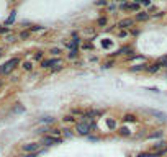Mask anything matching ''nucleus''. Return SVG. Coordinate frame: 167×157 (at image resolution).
Listing matches in <instances>:
<instances>
[{"label": "nucleus", "instance_id": "1", "mask_svg": "<svg viewBox=\"0 0 167 157\" xmlns=\"http://www.w3.org/2000/svg\"><path fill=\"white\" fill-rule=\"evenodd\" d=\"M74 128H75V132H77V134H80V136H88V134H90V131H92L90 123H87L85 120L77 121V123L74 124Z\"/></svg>", "mask_w": 167, "mask_h": 157}, {"label": "nucleus", "instance_id": "2", "mask_svg": "<svg viewBox=\"0 0 167 157\" xmlns=\"http://www.w3.org/2000/svg\"><path fill=\"white\" fill-rule=\"evenodd\" d=\"M18 62H20V59H18V57H13V59H10V61H7L4 66L0 67V72H4V74H10V72L17 67Z\"/></svg>", "mask_w": 167, "mask_h": 157}, {"label": "nucleus", "instance_id": "3", "mask_svg": "<svg viewBox=\"0 0 167 157\" xmlns=\"http://www.w3.org/2000/svg\"><path fill=\"white\" fill-rule=\"evenodd\" d=\"M62 59L61 57H53V59H43L41 61V67L43 69H53V66H61Z\"/></svg>", "mask_w": 167, "mask_h": 157}, {"label": "nucleus", "instance_id": "4", "mask_svg": "<svg viewBox=\"0 0 167 157\" xmlns=\"http://www.w3.org/2000/svg\"><path fill=\"white\" fill-rule=\"evenodd\" d=\"M41 144H38V142H28V144H23V152L25 154H38Z\"/></svg>", "mask_w": 167, "mask_h": 157}, {"label": "nucleus", "instance_id": "5", "mask_svg": "<svg viewBox=\"0 0 167 157\" xmlns=\"http://www.w3.org/2000/svg\"><path fill=\"white\" fill-rule=\"evenodd\" d=\"M62 142V137H54V136H43L41 139V144L44 146H56V144H61Z\"/></svg>", "mask_w": 167, "mask_h": 157}, {"label": "nucleus", "instance_id": "6", "mask_svg": "<svg viewBox=\"0 0 167 157\" xmlns=\"http://www.w3.org/2000/svg\"><path fill=\"white\" fill-rule=\"evenodd\" d=\"M116 26L121 29H131L134 26V18H123V20L118 21Z\"/></svg>", "mask_w": 167, "mask_h": 157}, {"label": "nucleus", "instance_id": "7", "mask_svg": "<svg viewBox=\"0 0 167 157\" xmlns=\"http://www.w3.org/2000/svg\"><path fill=\"white\" fill-rule=\"evenodd\" d=\"M80 43H82V39H80L79 36H77V33H74L72 34V39L69 43H67V48H69V49H79V46H80Z\"/></svg>", "mask_w": 167, "mask_h": 157}, {"label": "nucleus", "instance_id": "8", "mask_svg": "<svg viewBox=\"0 0 167 157\" xmlns=\"http://www.w3.org/2000/svg\"><path fill=\"white\" fill-rule=\"evenodd\" d=\"M146 113H149L151 116H154L156 120H159V121H167V115L159 111V110H146Z\"/></svg>", "mask_w": 167, "mask_h": 157}, {"label": "nucleus", "instance_id": "9", "mask_svg": "<svg viewBox=\"0 0 167 157\" xmlns=\"http://www.w3.org/2000/svg\"><path fill=\"white\" fill-rule=\"evenodd\" d=\"M149 18H151V15L147 12H138L136 17H134V21H146V20H149Z\"/></svg>", "mask_w": 167, "mask_h": 157}, {"label": "nucleus", "instance_id": "10", "mask_svg": "<svg viewBox=\"0 0 167 157\" xmlns=\"http://www.w3.org/2000/svg\"><path fill=\"white\" fill-rule=\"evenodd\" d=\"M147 69V64H136V66H131L130 67V72H141V70H146Z\"/></svg>", "mask_w": 167, "mask_h": 157}, {"label": "nucleus", "instance_id": "11", "mask_svg": "<svg viewBox=\"0 0 167 157\" xmlns=\"http://www.w3.org/2000/svg\"><path fill=\"white\" fill-rule=\"evenodd\" d=\"M118 134L123 136V137H128V136H131V129L126 128V126H121V128L118 129Z\"/></svg>", "mask_w": 167, "mask_h": 157}, {"label": "nucleus", "instance_id": "12", "mask_svg": "<svg viewBox=\"0 0 167 157\" xmlns=\"http://www.w3.org/2000/svg\"><path fill=\"white\" fill-rule=\"evenodd\" d=\"M121 120L125 121V123H128V121H130V123H134V121H136V116H134L133 113H126V115H123Z\"/></svg>", "mask_w": 167, "mask_h": 157}, {"label": "nucleus", "instance_id": "13", "mask_svg": "<svg viewBox=\"0 0 167 157\" xmlns=\"http://www.w3.org/2000/svg\"><path fill=\"white\" fill-rule=\"evenodd\" d=\"M159 69H161V66L156 62V64H151V66H147L146 70L149 72V74H156V72H159Z\"/></svg>", "mask_w": 167, "mask_h": 157}, {"label": "nucleus", "instance_id": "14", "mask_svg": "<svg viewBox=\"0 0 167 157\" xmlns=\"http://www.w3.org/2000/svg\"><path fill=\"white\" fill-rule=\"evenodd\" d=\"M102 48H103V49H112L113 39H102Z\"/></svg>", "mask_w": 167, "mask_h": 157}, {"label": "nucleus", "instance_id": "15", "mask_svg": "<svg viewBox=\"0 0 167 157\" xmlns=\"http://www.w3.org/2000/svg\"><path fill=\"white\" fill-rule=\"evenodd\" d=\"M107 126H108L112 131H115V129H116V121L113 120V118H107Z\"/></svg>", "mask_w": 167, "mask_h": 157}, {"label": "nucleus", "instance_id": "16", "mask_svg": "<svg viewBox=\"0 0 167 157\" xmlns=\"http://www.w3.org/2000/svg\"><path fill=\"white\" fill-rule=\"evenodd\" d=\"M157 64L161 67H166V69H167V56H161V57L157 59Z\"/></svg>", "mask_w": 167, "mask_h": 157}, {"label": "nucleus", "instance_id": "17", "mask_svg": "<svg viewBox=\"0 0 167 157\" xmlns=\"http://www.w3.org/2000/svg\"><path fill=\"white\" fill-rule=\"evenodd\" d=\"M77 56H79V49H71L67 53V57L69 59H77Z\"/></svg>", "mask_w": 167, "mask_h": 157}, {"label": "nucleus", "instance_id": "18", "mask_svg": "<svg viewBox=\"0 0 167 157\" xmlns=\"http://www.w3.org/2000/svg\"><path fill=\"white\" fill-rule=\"evenodd\" d=\"M15 17H17V12H12V13H10V17H8V20L5 21V25H7V26L12 25L13 21H15Z\"/></svg>", "mask_w": 167, "mask_h": 157}, {"label": "nucleus", "instance_id": "19", "mask_svg": "<svg viewBox=\"0 0 167 157\" xmlns=\"http://www.w3.org/2000/svg\"><path fill=\"white\" fill-rule=\"evenodd\" d=\"M128 53H133L130 46H123L121 49H118V54H128Z\"/></svg>", "mask_w": 167, "mask_h": 157}, {"label": "nucleus", "instance_id": "20", "mask_svg": "<svg viewBox=\"0 0 167 157\" xmlns=\"http://www.w3.org/2000/svg\"><path fill=\"white\" fill-rule=\"evenodd\" d=\"M107 23H108V20H107V17H100V18H98V20H97V25H98V26H105V25H107Z\"/></svg>", "mask_w": 167, "mask_h": 157}, {"label": "nucleus", "instance_id": "21", "mask_svg": "<svg viewBox=\"0 0 167 157\" xmlns=\"http://www.w3.org/2000/svg\"><path fill=\"white\" fill-rule=\"evenodd\" d=\"M39 123H44V124H48V123H54V118H49V116H44V118H41V120H39Z\"/></svg>", "mask_w": 167, "mask_h": 157}, {"label": "nucleus", "instance_id": "22", "mask_svg": "<svg viewBox=\"0 0 167 157\" xmlns=\"http://www.w3.org/2000/svg\"><path fill=\"white\" fill-rule=\"evenodd\" d=\"M51 56H59V54H61V49H59V48H51Z\"/></svg>", "mask_w": 167, "mask_h": 157}, {"label": "nucleus", "instance_id": "23", "mask_svg": "<svg viewBox=\"0 0 167 157\" xmlns=\"http://www.w3.org/2000/svg\"><path fill=\"white\" fill-rule=\"evenodd\" d=\"M162 134H164V132L162 131H161V129H159V131H156V132H152V134H151V139H152V137H162Z\"/></svg>", "mask_w": 167, "mask_h": 157}, {"label": "nucleus", "instance_id": "24", "mask_svg": "<svg viewBox=\"0 0 167 157\" xmlns=\"http://www.w3.org/2000/svg\"><path fill=\"white\" fill-rule=\"evenodd\" d=\"M64 121H66V123H77V121H75L74 120V116H72V115H69V116H66V118H64Z\"/></svg>", "mask_w": 167, "mask_h": 157}, {"label": "nucleus", "instance_id": "25", "mask_svg": "<svg viewBox=\"0 0 167 157\" xmlns=\"http://www.w3.org/2000/svg\"><path fill=\"white\" fill-rule=\"evenodd\" d=\"M130 10H131V12H138V10H139V5L133 2V4H130Z\"/></svg>", "mask_w": 167, "mask_h": 157}, {"label": "nucleus", "instance_id": "26", "mask_svg": "<svg viewBox=\"0 0 167 157\" xmlns=\"http://www.w3.org/2000/svg\"><path fill=\"white\" fill-rule=\"evenodd\" d=\"M23 69H25V70H31V69H33V64H31V62H23Z\"/></svg>", "mask_w": 167, "mask_h": 157}, {"label": "nucleus", "instance_id": "27", "mask_svg": "<svg viewBox=\"0 0 167 157\" xmlns=\"http://www.w3.org/2000/svg\"><path fill=\"white\" fill-rule=\"evenodd\" d=\"M72 115H80V116H84V115H85V111H82V110H79V108H74V110H72Z\"/></svg>", "mask_w": 167, "mask_h": 157}, {"label": "nucleus", "instance_id": "28", "mask_svg": "<svg viewBox=\"0 0 167 157\" xmlns=\"http://www.w3.org/2000/svg\"><path fill=\"white\" fill-rule=\"evenodd\" d=\"M138 157H154V152H141L138 154Z\"/></svg>", "mask_w": 167, "mask_h": 157}, {"label": "nucleus", "instance_id": "29", "mask_svg": "<svg viewBox=\"0 0 167 157\" xmlns=\"http://www.w3.org/2000/svg\"><path fill=\"white\" fill-rule=\"evenodd\" d=\"M20 38H21V39H28V38H29V31H21Z\"/></svg>", "mask_w": 167, "mask_h": 157}, {"label": "nucleus", "instance_id": "30", "mask_svg": "<svg viewBox=\"0 0 167 157\" xmlns=\"http://www.w3.org/2000/svg\"><path fill=\"white\" fill-rule=\"evenodd\" d=\"M113 64H115L113 61H108V62H105V64H103L102 67H103V69H110V67H113Z\"/></svg>", "mask_w": 167, "mask_h": 157}, {"label": "nucleus", "instance_id": "31", "mask_svg": "<svg viewBox=\"0 0 167 157\" xmlns=\"http://www.w3.org/2000/svg\"><path fill=\"white\" fill-rule=\"evenodd\" d=\"M62 132H64V134H66L67 137H72V131H71V129H69V128H64V129H62Z\"/></svg>", "mask_w": 167, "mask_h": 157}, {"label": "nucleus", "instance_id": "32", "mask_svg": "<svg viewBox=\"0 0 167 157\" xmlns=\"http://www.w3.org/2000/svg\"><path fill=\"white\" fill-rule=\"evenodd\" d=\"M120 8L121 10H130V4H128V2H123V4L120 5Z\"/></svg>", "mask_w": 167, "mask_h": 157}, {"label": "nucleus", "instance_id": "33", "mask_svg": "<svg viewBox=\"0 0 167 157\" xmlns=\"http://www.w3.org/2000/svg\"><path fill=\"white\" fill-rule=\"evenodd\" d=\"M34 59H36V61H41V59H43V53H41V51H38V53L34 54Z\"/></svg>", "mask_w": 167, "mask_h": 157}, {"label": "nucleus", "instance_id": "34", "mask_svg": "<svg viewBox=\"0 0 167 157\" xmlns=\"http://www.w3.org/2000/svg\"><path fill=\"white\" fill-rule=\"evenodd\" d=\"M128 34H130L128 31H120V33H118V38H126Z\"/></svg>", "mask_w": 167, "mask_h": 157}, {"label": "nucleus", "instance_id": "35", "mask_svg": "<svg viewBox=\"0 0 167 157\" xmlns=\"http://www.w3.org/2000/svg\"><path fill=\"white\" fill-rule=\"evenodd\" d=\"M131 34H133V36H138V34H139V29H138V28H133V29H131Z\"/></svg>", "mask_w": 167, "mask_h": 157}, {"label": "nucleus", "instance_id": "36", "mask_svg": "<svg viewBox=\"0 0 167 157\" xmlns=\"http://www.w3.org/2000/svg\"><path fill=\"white\" fill-rule=\"evenodd\" d=\"M43 26H31V31H41Z\"/></svg>", "mask_w": 167, "mask_h": 157}, {"label": "nucleus", "instance_id": "37", "mask_svg": "<svg viewBox=\"0 0 167 157\" xmlns=\"http://www.w3.org/2000/svg\"><path fill=\"white\" fill-rule=\"evenodd\" d=\"M84 49H92V43H85V44H84Z\"/></svg>", "mask_w": 167, "mask_h": 157}, {"label": "nucleus", "instance_id": "38", "mask_svg": "<svg viewBox=\"0 0 167 157\" xmlns=\"http://www.w3.org/2000/svg\"><path fill=\"white\" fill-rule=\"evenodd\" d=\"M61 69H62V66H56V67H53L51 70H53V72H58V70H61Z\"/></svg>", "mask_w": 167, "mask_h": 157}, {"label": "nucleus", "instance_id": "39", "mask_svg": "<svg viewBox=\"0 0 167 157\" xmlns=\"http://www.w3.org/2000/svg\"><path fill=\"white\" fill-rule=\"evenodd\" d=\"M4 33H8V28H2L0 26V34H4Z\"/></svg>", "mask_w": 167, "mask_h": 157}, {"label": "nucleus", "instance_id": "40", "mask_svg": "<svg viewBox=\"0 0 167 157\" xmlns=\"http://www.w3.org/2000/svg\"><path fill=\"white\" fill-rule=\"evenodd\" d=\"M97 5H107V0H98V2H97Z\"/></svg>", "mask_w": 167, "mask_h": 157}, {"label": "nucleus", "instance_id": "41", "mask_svg": "<svg viewBox=\"0 0 167 157\" xmlns=\"http://www.w3.org/2000/svg\"><path fill=\"white\" fill-rule=\"evenodd\" d=\"M23 157H38V154H25Z\"/></svg>", "mask_w": 167, "mask_h": 157}, {"label": "nucleus", "instance_id": "42", "mask_svg": "<svg viewBox=\"0 0 167 157\" xmlns=\"http://www.w3.org/2000/svg\"><path fill=\"white\" fill-rule=\"evenodd\" d=\"M23 110H25V108H23V107H17V108H15V111H23Z\"/></svg>", "mask_w": 167, "mask_h": 157}, {"label": "nucleus", "instance_id": "43", "mask_svg": "<svg viewBox=\"0 0 167 157\" xmlns=\"http://www.w3.org/2000/svg\"><path fill=\"white\" fill-rule=\"evenodd\" d=\"M134 4H138V5H141V4H142V0H134Z\"/></svg>", "mask_w": 167, "mask_h": 157}]
</instances>
